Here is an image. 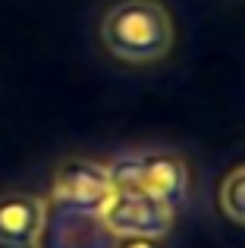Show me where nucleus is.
I'll return each mask as SVG.
<instances>
[{"label": "nucleus", "instance_id": "nucleus-1", "mask_svg": "<svg viewBox=\"0 0 245 248\" xmlns=\"http://www.w3.org/2000/svg\"><path fill=\"white\" fill-rule=\"evenodd\" d=\"M101 41L117 60L148 66L170 57L176 25L160 0H120L101 19Z\"/></svg>", "mask_w": 245, "mask_h": 248}, {"label": "nucleus", "instance_id": "nucleus-2", "mask_svg": "<svg viewBox=\"0 0 245 248\" xmlns=\"http://www.w3.org/2000/svg\"><path fill=\"white\" fill-rule=\"evenodd\" d=\"M113 188L129 186L167 201L170 207H183L189 198V167L170 151H126L110 164Z\"/></svg>", "mask_w": 245, "mask_h": 248}, {"label": "nucleus", "instance_id": "nucleus-3", "mask_svg": "<svg viewBox=\"0 0 245 248\" xmlns=\"http://www.w3.org/2000/svg\"><path fill=\"white\" fill-rule=\"evenodd\" d=\"M101 220L117 239H164L173 230L176 207L141 188L117 186L101 207Z\"/></svg>", "mask_w": 245, "mask_h": 248}, {"label": "nucleus", "instance_id": "nucleus-4", "mask_svg": "<svg viewBox=\"0 0 245 248\" xmlns=\"http://www.w3.org/2000/svg\"><path fill=\"white\" fill-rule=\"evenodd\" d=\"M110 192H113V179L107 164H98V160H88V157H66L54 170L50 204L101 214Z\"/></svg>", "mask_w": 245, "mask_h": 248}, {"label": "nucleus", "instance_id": "nucleus-5", "mask_svg": "<svg viewBox=\"0 0 245 248\" xmlns=\"http://www.w3.org/2000/svg\"><path fill=\"white\" fill-rule=\"evenodd\" d=\"M120 239L104 226L101 214L73 211V207H47V223L35 248H117Z\"/></svg>", "mask_w": 245, "mask_h": 248}, {"label": "nucleus", "instance_id": "nucleus-6", "mask_svg": "<svg viewBox=\"0 0 245 248\" xmlns=\"http://www.w3.org/2000/svg\"><path fill=\"white\" fill-rule=\"evenodd\" d=\"M50 201L29 192L0 195V248H35L47 223Z\"/></svg>", "mask_w": 245, "mask_h": 248}, {"label": "nucleus", "instance_id": "nucleus-7", "mask_svg": "<svg viewBox=\"0 0 245 248\" xmlns=\"http://www.w3.org/2000/svg\"><path fill=\"white\" fill-rule=\"evenodd\" d=\"M220 211L227 220L245 226V164L233 167L220 182Z\"/></svg>", "mask_w": 245, "mask_h": 248}, {"label": "nucleus", "instance_id": "nucleus-8", "mask_svg": "<svg viewBox=\"0 0 245 248\" xmlns=\"http://www.w3.org/2000/svg\"><path fill=\"white\" fill-rule=\"evenodd\" d=\"M117 248H157V239H120Z\"/></svg>", "mask_w": 245, "mask_h": 248}]
</instances>
